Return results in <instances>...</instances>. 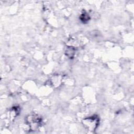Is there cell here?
<instances>
[{
	"mask_svg": "<svg viewBox=\"0 0 134 134\" xmlns=\"http://www.w3.org/2000/svg\"><path fill=\"white\" fill-rule=\"evenodd\" d=\"M26 120L30 130L32 131L38 129L42 124V118L36 114L28 116L26 117Z\"/></svg>",
	"mask_w": 134,
	"mask_h": 134,
	"instance_id": "cell-2",
	"label": "cell"
},
{
	"mask_svg": "<svg viewBox=\"0 0 134 134\" xmlns=\"http://www.w3.org/2000/svg\"><path fill=\"white\" fill-rule=\"evenodd\" d=\"M80 19L82 22L85 23L88 21V20L90 19V16L86 12H84L81 14L80 16Z\"/></svg>",
	"mask_w": 134,
	"mask_h": 134,
	"instance_id": "cell-4",
	"label": "cell"
},
{
	"mask_svg": "<svg viewBox=\"0 0 134 134\" xmlns=\"http://www.w3.org/2000/svg\"><path fill=\"white\" fill-rule=\"evenodd\" d=\"M75 53V49L71 46H69L67 47L66 50L65 51V54L68 57L71 59L73 58L74 56Z\"/></svg>",
	"mask_w": 134,
	"mask_h": 134,
	"instance_id": "cell-3",
	"label": "cell"
},
{
	"mask_svg": "<svg viewBox=\"0 0 134 134\" xmlns=\"http://www.w3.org/2000/svg\"><path fill=\"white\" fill-rule=\"evenodd\" d=\"M82 123L85 129L93 132L97 129L99 124V118L97 115H93L84 118Z\"/></svg>",
	"mask_w": 134,
	"mask_h": 134,
	"instance_id": "cell-1",
	"label": "cell"
}]
</instances>
